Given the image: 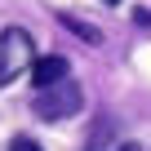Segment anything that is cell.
I'll use <instances>...</instances> for the list:
<instances>
[{
    "label": "cell",
    "mask_w": 151,
    "mask_h": 151,
    "mask_svg": "<svg viewBox=\"0 0 151 151\" xmlns=\"http://www.w3.org/2000/svg\"><path fill=\"white\" fill-rule=\"evenodd\" d=\"M36 67V40L22 27H5L0 31V85L18 80L22 71Z\"/></svg>",
    "instance_id": "cell-1"
},
{
    "label": "cell",
    "mask_w": 151,
    "mask_h": 151,
    "mask_svg": "<svg viewBox=\"0 0 151 151\" xmlns=\"http://www.w3.org/2000/svg\"><path fill=\"white\" fill-rule=\"evenodd\" d=\"M62 22H67V27H71V31H80V36H85V40H89V45H98V40H102V36H98V31H93V27H89V22H80V18H62Z\"/></svg>",
    "instance_id": "cell-4"
},
{
    "label": "cell",
    "mask_w": 151,
    "mask_h": 151,
    "mask_svg": "<svg viewBox=\"0 0 151 151\" xmlns=\"http://www.w3.org/2000/svg\"><path fill=\"white\" fill-rule=\"evenodd\" d=\"M9 151H40V142H36V138H14Z\"/></svg>",
    "instance_id": "cell-5"
},
{
    "label": "cell",
    "mask_w": 151,
    "mask_h": 151,
    "mask_svg": "<svg viewBox=\"0 0 151 151\" xmlns=\"http://www.w3.org/2000/svg\"><path fill=\"white\" fill-rule=\"evenodd\" d=\"M80 107H85V89L76 85V80H62L53 89H36V98H31V111L40 120H67Z\"/></svg>",
    "instance_id": "cell-2"
},
{
    "label": "cell",
    "mask_w": 151,
    "mask_h": 151,
    "mask_svg": "<svg viewBox=\"0 0 151 151\" xmlns=\"http://www.w3.org/2000/svg\"><path fill=\"white\" fill-rule=\"evenodd\" d=\"M107 5H120V0H107Z\"/></svg>",
    "instance_id": "cell-7"
},
{
    "label": "cell",
    "mask_w": 151,
    "mask_h": 151,
    "mask_svg": "<svg viewBox=\"0 0 151 151\" xmlns=\"http://www.w3.org/2000/svg\"><path fill=\"white\" fill-rule=\"evenodd\" d=\"M67 71H71V67H67V58H62V53H49V58H36V67H31V80H36V89H53V85L71 80Z\"/></svg>",
    "instance_id": "cell-3"
},
{
    "label": "cell",
    "mask_w": 151,
    "mask_h": 151,
    "mask_svg": "<svg viewBox=\"0 0 151 151\" xmlns=\"http://www.w3.org/2000/svg\"><path fill=\"white\" fill-rule=\"evenodd\" d=\"M89 151H98V147H89ZM116 151H138V147H133V142H120Z\"/></svg>",
    "instance_id": "cell-6"
}]
</instances>
